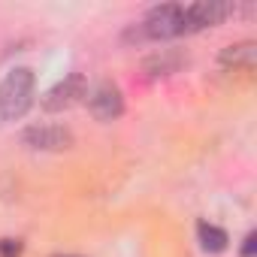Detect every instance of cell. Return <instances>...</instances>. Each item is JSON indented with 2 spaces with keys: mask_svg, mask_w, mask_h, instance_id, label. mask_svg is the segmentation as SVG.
I'll return each instance as SVG.
<instances>
[{
  "mask_svg": "<svg viewBox=\"0 0 257 257\" xmlns=\"http://www.w3.org/2000/svg\"><path fill=\"white\" fill-rule=\"evenodd\" d=\"M37 79L28 67H16L0 82V121H19L34 106Z\"/></svg>",
  "mask_w": 257,
  "mask_h": 257,
  "instance_id": "6da1fadb",
  "label": "cell"
},
{
  "mask_svg": "<svg viewBox=\"0 0 257 257\" xmlns=\"http://www.w3.org/2000/svg\"><path fill=\"white\" fill-rule=\"evenodd\" d=\"M185 34V7L182 4H161L149 10L140 25V40H173Z\"/></svg>",
  "mask_w": 257,
  "mask_h": 257,
  "instance_id": "7a4b0ae2",
  "label": "cell"
},
{
  "mask_svg": "<svg viewBox=\"0 0 257 257\" xmlns=\"http://www.w3.org/2000/svg\"><path fill=\"white\" fill-rule=\"evenodd\" d=\"M233 4H224V0H200V4L185 7V34H197L206 28L221 25L227 16H233Z\"/></svg>",
  "mask_w": 257,
  "mask_h": 257,
  "instance_id": "3957f363",
  "label": "cell"
},
{
  "mask_svg": "<svg viewBox=\"0 0 257 257\" xmlns=\"http://www.w3.org/2000/svg\"><path fill=\"white\" fill-rule=\"evenodd\" d=\"M85 97H88V82H85V76H82V73H70L67 79H61L55 88L46 91L43 109H46V112H64V109L76 106V103L85 100Z\"/></svg>",
  "mask_w": 257,
  "mask_h": 257,
  "instance_id": "277c9868",
  "label": "cell"
},
{
  "mask_svg": "<svg viewBox=\"0 0 257 257\" xmlns=\"http://www.w3.org/2000/svg\"><path fill=\"white\" fill-rule=\"evenodd\" d=\"M22 143L37 152H64L73 146V134L61 124H37L22 134Z\"/></svg>",
  "mask_w": 257,
  "mask_h": 257,
  "instance_id": "5b68a950",
  "label": "cell"
},
{
  "mask_svg": "<svg viewBox=\"0 0 257 257\" xmlns=\"http://www.w3.org/2000/svg\"><path fill=\"white\" fill-rule=\"evenodd\" d=\"M85 100H88V109L97 121H112L124 112V97H121L118 85H112V82H100Z\"/></svg>",
  "mask_w": 257,
  "mask_h": 257,
  "instance_id": "8992f818",
  "label": "cell"
},
{
  "mask_svg": "<svg viewBox=\"0 0 257 257\" xmlns=\"http://www.w3.org/2000/svg\"><path fill=\"white\" fill-rule=\"evenodd\" d=\"M221 64L233 70H251L254 67V43H236L221 52Z\"/></svg>",
  "mask_w": 257,
  "mask_h": 257,
  "instance_id": "52a82bcc",
  "label": "cell"
},
{
  "mask_svg": "<svg viewBox=\"0 0 257 257\" xmlns=\"http://www.w3.org/2000/svg\"><path fill=\"white\" fill-rule=\"evenodd\" d=\"M182 64H185V55H179V52H164V55L149 58L143 70H146L152 79H158V76H170V73H176Z\"/></svg>",
  "mask_w": 257,
  "mask_h": 257,
  "instance_id": "ba28073f",
  "label": "cell"
},
{
  "mask_svg": "<svg viewBox=\"0 0 257 257\" xmlns=\"http://www.w3.org/2000/svg\"><path fill=\"white\" fill-rule=\"evenodd\" d=\"M197 236H200V245H203V251H212V254H218V251H224L227 248V233L221 230V227H215V224H200L197 227Z\"/></svg>",
  "mask_w": 257,
  "mask_h": 257,
  "instance_id": "9c48e42d",
  "label": "cell"
},
{
  "mask_svg": "<svg viewBox=\"0 0 257 257\" xmlns=\"http://www.w3.org/2000/svg\"><path fill=\"white\" fill-rule=\"evenodd\" d=\"M22 254V242L16 239H0V257H19Z\"/></svg>",
  "mask_w": 257,
  "mask_h": 257,
  "instance_id": "30bf717a",
  "label": "cell"
},
{
  "mask_svg": "<svg viewBox=\"0 0 257 257\" xmlns=\"http://www.w3.org/2000/svg\"><path fill=\"white\" fill-rule=\"evenodd\" d=\"M254 242H257V236L248 233L245 236V245H242V257H254Z\"/></svg>",
  "mask_w": 257,
  "mask_h": 257,
  "instance_id": "8fae6325",
  "label": "cell"
}]
</instances>
